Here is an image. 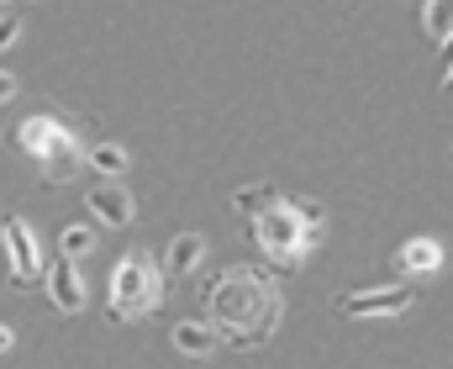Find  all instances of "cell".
I'll return each instance as SVG.
<instances>
[{"instance_id":"cell-1","label":"cell","mask_w":453,"mask_h":369,"mask_svg":"<svg viewBox=\"0 0 453 369\" xmlns=\"http://www.w3.org/2000/svg\"><path fill=\"white\" fill-rule=\"evenodd\" d=\"M5 243H11V269H16V280H32V269H37V243H32V233H27L21 222H5Z\"/></svg>"},{"instance_id":"cell-2","label":"cell","mask_w":453,"mask_h":369,"mask_svg":"<svg viewBox=\"0 0 453 369\" xmlns=\"http://www.w3.org/2000/svg\"><path fill=\"white\" fill-rule=\"evenodd\" d=\"M53 290L64 296V306H80V285H74V274H69V269H58V274H53Z\"/></svg>"},{"instance_id":"cell-3","label":"cell","mask_w":453,"mask_h":369,"mask_svg":"<svg viewBox=\"0 0 453 369\" xmlns=\"http://www.w3.org/2000/svg\"><path fill=\"white\" fill-rule=\"evenodd\" d=\"M11 37H16V21H11V16H0V48H5Z\"/></svg>"},{"instance_id":"cell-4","label":"cell","mask_w":453,"mask_h":369,"mask_svg":"<svg viewBox=\"0 0 453 369\" xmlns=\"http://www.w3.org/2000/svg\"><path fill=\"white\" fill-rule=\"evenodd\" d=\"M11 90H16V85H11V80H5V74H0V101H5V96H11Z\"/></svg>"},{"instance_id":"cell-5","label":"cell","mask_w":453,"mask_h":369,"mask_svg":"<svg viewBox=\"0 0 453 369\" xmlns=\"http://www.w3.org/2000/svg\"><path fill=\"white\" fill-rule=\"evenodd\" d=\"M0 349H11V333H5V327H0Z\"/></svg>"}]
</instances>
